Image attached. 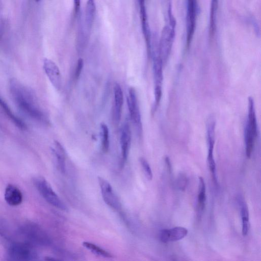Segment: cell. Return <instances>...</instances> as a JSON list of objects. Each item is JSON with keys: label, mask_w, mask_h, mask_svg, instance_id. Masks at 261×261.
<instances>
[{"label": "cell", "mask_w": 261, "mask_h": 261, "mask_svg": "<svg viewBox=\"0 0 261 261\" xmlns=\"http://www.w3.org/2000/svg\"><path fill=\"white\" fill-rule=\"evenodd\" d=\"M0 107L5 112L6 115L9 117V118L13 121V122L16 125L18 128L21 129H24L26 128V125L25 123L18 117H17L11 110L9 107L8 106L7 103L5 102L0 97Z\"/></svg>", "instance_id": "cell-17"}, {"label": "cell", "mask_w": 261, "mask_h": 261, "mask_svg": "<svg viewBox=\"0 0 261 261\" xmlns=\"http://www.w3.org/2000/svg\"><path fill=\"white\" fill-rule=\"evenodd\" d=\"M34 183L40 195L49 204L61 210L67 211V208L65 203L44 177H36L34 179Z\"/></svg>", "instance_id": "cell-4"}, {"label": "cell", "mask_w": 261, "mask_h": 261, "mask_svg": "<svg viewBox=\"0 0 261 261\" xmlns=\"http://www.w3.org/2000/svg\"><path fill=\"white\" fill-rule=\"evenodd\" d=\"M206 202V189L203 177H199V188L198 194V209L199 212L204 210Z\"/></svg>", "instance_id": "cell-18"}, {"label": "cell", "mask_w": 261, "mask_h": 261, "mask_svg": "<svg viewBox=\"0 0 261 261\" xmlns=\"http://www.w3.org/2000/svg\"><path fill=\"white\" fill-rule=\"evenodd\" d=\"M0 235L1 236H3L4 235V232H2V229L0 228Z\"/></svg>", "instance_id": "cell-26"}, {"label": "cell", "mask_w": 261, "mask_h": 261, "mask_svg": "<svg viewBox=\"0 0 261 261\" xmlns=\"http://www.w3.org/2000/svg\"><path fill=\"white\" fill-rule=\"evenodd\" d=\"M257 135V125L253 99L248 98V113L245 132L246 154L250 158L252 153Z\"/></svg>", "instance_id": "cell-3"}, {"label": "cell", "mask_w": 261, "mask_h": 261, "mask_svg": "<svg viewBox=\"0 0 261 261\" xmlns=\"http://www.w3.org/2000/svg\"><path fill=\"white\" fill-rule=\"evenodd\" d=\"M188 232L185 227L176 226L162 230L160 233V238L163 243L177 241L184 238L187 235Z\"/></svg>", "instance_id": "cell-12"}, {"label": "cell", "mask_w": 261, "mask_h": 261, "mask_svg": "<svg viewBox=\"0 0 261 261\" xmlns=\"http://www.w3.org/2000/svg\"><path fill=\"white\" fill-rule=\"evenodd\" d=\"M98 180L105 202L114 210H119L121 207L120 200L111 184L106 179L100 176L98 177Z\"/></svg>", "instance_id": "cell-7"}, {"label": "cell", "mask_w": 261, "mask_h": 261, "mask_svg": "<svg viewBox=\"0 0 261 261\" xmlns=\"http://www.w3.org/2000/svg\"><path fill=\"white\" fill-rule=\"evenodd\" d=\"M84 66V61L83 59H79L76 68L75 70L74 77L75 79H77L81 75Z\"/></svg>", "instance_id": "cell-24"}, {"label": "cell", "mask_w": 261, "mask_h": 261, "mask_svg": "<svg viewBox=\"0 0 261 261\" xmlns=\"http://www.w3.org/2000/svg\"><path fill=\"white\" fill-rule=\"evenodd\" d=\"M163 66L164 65L160 56H154L153 72L154 81V103L156 104L160 103L162 97Z\"/></svg>", "instance_id": "cell-8"}, {"label": "cell", "mask_w": 261, "mask_h": 261, "mask_svg": "<svg viewBox=\"0 0 261 261\" xmlns=\"http://www.w3.org/2000/svg\"><path fill=\"white\" fill-rule=\"evenodd\" d=\"M4 198L9 205L17 206L21 203L23 196L21 191L17 187L9 184L5 189Z\"/></svg>", "instance_id": "cell-14"}, {"label": "cell", "mask_w": 261, "mask_h": 261, "mask_svg": "<svg viewBox=\"0 0 261 261\" xmlns=\"http://www.w3.org/2000/svg\"><path fill=\"white\" fill-rule=\"evenodd\" d=\"M43 67L49 81L57 90L62 86V76L60 69L52 60L45 58L43 60Z\"/></svg>", "instance_id": "cell-10"}, {"label": "cell", "mask_w": 261, "mask_h": 261, "mask_svg": "<svg viewBox=\"0 0 261 261\" xmlns=\"http://www.w3.org/2000/svg\"><path fill=\"white\" fill-rule=\"evenodd\" d=\"M187 182V179L186 176L184 174H180L178 176L177 179V185L179 188L183 191L186 188Z\"/></svg>", "instance_id": "cell-23"}, {"label": "cell", "mask_w": 261, "mask_h": 261, "mask_svg": "<svg viewBox=\"0 0 261 261\" xmlns=\"http://www.w3.org/2000/svg\"><path fill=\"white\" fill-rule=\"evenodd\" d=\"M74 13L76 15L79 14L80 9L81 0H73Z\"/></svg>", "instance_id": "cell-25"}, {"label": "cell", "mask_w": 261, "mask_h": 261, "mask_svg": "<svg viewBox=\"0 0 261 261\" xmlns=\"http://www.w3.org/2000/svg\"><path fill=\"white\" fill-rule=\"evenodd\" d=\"M120 143L121 150V166H123L129 154L131 143V132L128 123H125L121 129Z\"/></svg>", "instance_id": "cell-11"}, {"label": "cell", "mask_w": 261, "mask_h": 261, "mask_svg": "<svg viewBox=\"0 0 261 261\" xmlns=\"http://www.w3.org/2000/svg\"><path fill=\"white\" fill-rule=\"evenodd\" d=\"M40 0H36V2H39Z\"/></svg>", "instance_id": "cell-27"}, {"label": "cell", "mask_w": 261, "mask_h": 261, "mask_svg": "<svg viewBox=\"0 0 261 261\" xmlns=\"http://www.w3.org/2000/svg\"><path fill=\"white\" fill-rule=\"evenodd\" d=\"M114 102L113 117L115 122L118 123L121 119V112L123 104V94L120 85L115 83L114 87Z\"/></svg>", "instance_id": "cell-13"}, {"label": "cell", "mask_w": 261, "mask_h": 261, "mask_svg": "<svg viewBox=\"0 0 261 261\" xmlns=\"http://www.w3.org/2000/svg\"><path fill=\"white\" fill-rule=\"evenodd\" d=\"M7 254L9 258L12 260L31 261L38 258V253L34 247L24 242L11 244Z\"/></svg>", "instance_id": "cell-5"}, {"label": "cell", "mask_w": 261, "mask_h": 261, "mask_svg": "<svg viewBox=\"0 0 261 261\" xmlns=\"http://www.w3.org/2000/svg\"><path fill=\"white\" fill-rule=\"evenodd\" d=\"M18 232L24 242L34 247L47 246L51 244L49 236L43 228L36 224H24L19 228Z\"/></svg>", "instance_id": "cell-2"}, {"label": "cell", "mask_w": 261, "mask_h": 261, "mask_svg": "<svg viewBox=\"0 0 261 261\" xmlns=\"http://www.w3.org/2000/svg\"><path fill=\"white\" fill-rule=\"evenodd\" d=\"M127 102L130 119L140 131L142 129L141 115L136 91L133 87L128 89Z\"/></svg>", "instance_id": "cell-9"}, {"label": "cell", "mask_w": 261, "mask_h": 261, "mask_svg": "<svg viewBox=\"0 0 261 261\" xmlns=\"http://www.w3.org/2000/svg\"><path fill=\"white\" fill-rule=\"evenodd\" d=\"M140 162L141 164L146 178L148 180H151L152 179L153 174L148 162L144 158H140Z\"/></svg>", "instance_id": "cell-22"}, {"label": "cell", "mask_w": 261, "mask_h": 261, "mask_svg": "<svg viewBox=\"0 0 261 261\" xmlns=\"http://www.w3.org/2000/svg\"><path fill=\"white\" fill-rule=\"evenodd\" d=\"M10 91L12 99L17 108L30 118L41 123H47L48 120L40 108L35 93L29 88L12 79Z\"/></svg>", "instance_id": "cell-1"}, {"label": "cell", "mask_w": 261, "mask_h": 261, "mask_svg": "<svg viewBox=\"0 0 261 261\" xmlns=\"http://www.w3.org/2000/svg\"><path fill=\"white\" fill-rule=\"evenodd\" d=\"M54 155L57 168L62 173H65L66 171V153L62 145L57 141L54 143V147L51 149Z\"/></svg>", "instance_id": "cell-15"}, {"label": "cell", "mask_w": 261, "mask_h": 261, "mask_svg": "<svg viewBox=\"0 0 261 261\" xmlns=\"http://www.w3.org/2000/svg\"><path fill=\"white\" fill-rule=\"evenodd\" d=\"M241 213L242 221V234L245 236L249 230V214L247 206L245 202L241 203Z\"/></svg>", "instance_id": "cell-20"}, {"label": "cell", "mask_w": 261, "mask_h": 261, "mask_svg": "<svg viewBox=\"0 0 261 261\" xmlns=\"http://www.w3.org/2000/svg\"><path fill=\"white\" fill-rule=\"evenodd\" d=\"M101 148L104 152L108 151L110 145L109 130L105 123H101Z\"/></svg>", "instance_id": "cell-21"}, {"label": "cell", "mask_w": 261, "mask_h": 261, "mask_svg": "<svg viewBox=\"0 0 261 261\" xmlns=\"http://www.w3.org/2000/svg\"><path fill=\"white\" fill-rule=\"evenodd\" d=\"M206 129L208 145L207 163L213 180L215 184H217V178L216 171V163L214 157L215 122L213 119H211L210 121L208 122Z\"/></svg>", "instance_id": "cell-6"}, {"label": "cell", "mask_w": 261, "mask_h": 261, "mask_svg": "<svg viewBox=\"0 0 261 261\" xmlns=\"http://www.w3.org/2000/svg\"><path fill=\"white\" fill-rule=\"evenodd\" d=\"M83 245L96 255L106 258L113 257V255L110 252L94 243L89 242H83Z\"/></svg>", "instance_id": "cell-19"}, {"label": "cell", "mask_w": 261, "mask_h": 261, "mask_svg": "<svg viewBox=\"0 0 261 261\" xmlns=\"http://www.w3.org/2000/svg\"><path fill=\"white\" fill-rule=\"evenodd\" d=\"M95 10L94 0H88L86 6L84 23L85 31L87 37L89 36L93 23Z\"/></svg>", "instance_id": "cell-16"}]
</instances>
